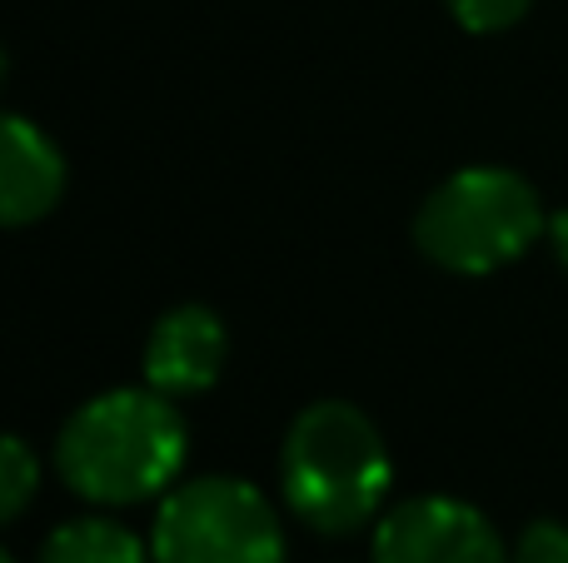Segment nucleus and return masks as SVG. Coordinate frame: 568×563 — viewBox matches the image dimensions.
I'll return each mask as SVG.
<instances>
[{"mask_svg": "<svg viewBox=\"0 0 568 563\" xmlns=\"http://www.w3.org/2000/svg\"><path fill=\"white\" fill-rule=\"evenodd\" d=\"M0 563H16V559H10V554H6V559H0Z\"/></svg>", "mask_w": 568, "mask_h": 563, "instance_id": "13", "label": "nucleus"}, {"mask_svg": "<svg viewBox=\"0 0 568 563\" xmlns=\"http://www.w3.org/2000/svg\"><path fill=\"white\" fill-rule=\"evenodd\" d=\"M65 195V155L26 115H6L0 130V219L10 229L36 225Z\"/></svg>", "mask_w": 568, "mask_h": 563, "instance_id": "7", "label": "nucleus"}, {"mask_svg": "<svg viewBox=\"0 0 568 563\" xmlns=\"http://www.w3.org/2000/svg\"><path fill=\"white\" fill-rule=\"evenodd\" d=\"M394 489V459L379 424L349 399H320L294 414L280 444V494L300 524L349 539L379 524Z\"/></svg>", "mask_w": 568, "mask_h": 563, "instance_id": "2", "label": "nucleus"}, {"mask_svg": "<svg viewBox=\"0 0 568 563\" xmlns=\"http://www.w3.org/2000/svg\"><path fill=\"white\" fill-rule=\"evenodd\" d=\"M150 554L155 563H284V529L255 484L205 474L160 499Z\"/></svg>", "mask_w": 568, "mask_h": 563, "instance_id": "4", "label": "nucleus"}, {"mask_svg": "<svg viewBox=\"0 0 568 563\" xmlns=\"http://www.w3.org/2000/svg\"><path fill=\"white\" fill-rule=\"evenodd\" d=\"M514 563H568V529L559 519H534L514 544Z\"/></svg>", "mask_w": 568, "mask_h": 563, "instance_id": "11", "label": "nucleus"}, {"mask_svg": "<svg viewBox=\"0 0 568 563\" xmlns=\"http://www.w3.org/2000/svg\"><path fill=\"white\" fill-rule=\"evenodd\" d=\"M374 563H514L489 514L449 494L399 499L374 524Z\"/></svg>", "mask_w": 568, "mask_h": 563, "instance_id": "5", "label": "nucleus"}, {"mask_svg": "<svg viewBox=\"0 0 568 563\" xmlns=\"http://www.w3.org/2000/svg\"><path fill=\"white\" fill-rule=\"evenodd\" d=\"M40 563H155L145 544L115 519H65L40 544Z\"/></svg>", "mask_w": 568, "mask_h": 563, "instance_id": "8", "label": "nucleus"}, {"mask_svg": "<svg viewBox=\"0 0 568 563\" xmlns=\"http://www.w3.org/2000/svg\"><path fill=\"white\" fill-rule=\"evenodd\" d=\"M36 489H40L36 449H30L20 434H10L6 444H0V519H6V524H16V519L30 509Z\"/></svg>", "mask_w": 568, "mask_h": 563, "instance_id": "9", "label": "nucleus"}, {"mask_svg": "<svg viewBox=\"0 0 568 563\" xmlns=\"http://www.w3.org/2000/svg\"><path fill=\"white\" fill-rule=\"evenodd\" d=\"M549 235L539 190L504 165H464L424 195L414 245L449 275H494Z\"/></svg>", "mask_w": 568, "mask_h": 563, "instance_id": "3", "label": "nucleus"}, {"mask_svg": "<svg viewBox=\"0 0 568 563\" xmlns=\"http://www.w3.org/2000/svg\"><path fill=\"white\" fill-rule=\"evenodd\" d=\"M230 359V329L210 305H175L150 325L145 335V385L170 399L205 395Z\"/></svg>", "mask_w": 568, "mask_h": 563, "instance_id": "6", "label": "nucleus"}, {"mask_svg": "<svg viewBox=\"0 0 568 563\" xmlns=\"http://www.w3.org/2000/svg\"><path fill=\"white\" fill-rule=\"evenodd\" d=\"M190 429L160 389H105L85 399L55 434V469L90 504H145L170 494L185 469Z\"/></svg>", "mask_w": 568, "mask_h": 563, "instance_id": "1", "label": "nucleus"}, {"mask_svg": "<svg viewBox=\"0 0 568 563\" xmlns=\"http://www.w3.org/2000/svg\"><path fill=\"white\" fill-rule=\"evenodd\" d=\"M449 6V16L459 20L464 30H474V35H499V30L519 25L524 16H529L534 0H444Z\"/></svg>", "mask_w": 568, "mask_h": 563, "instance_id": "10", "label": "nucleus"}, {"mask_svg": "<svg viewBox=\"0 0 568 563\" xmlns=\"http://www.w3.org/2000/svg\"><path fill=\"white\" fill-rule=\"evenodd\" d=\"M549 249H554V259L568 269V209H559V215H549Z\"/></svg>", "mask_w": 568, "mask_h": 563, "instance_id": "12", "label": "nucleus"}]
</instances>
